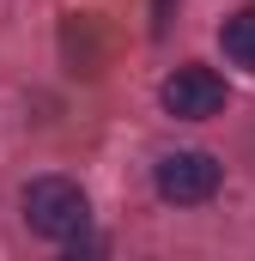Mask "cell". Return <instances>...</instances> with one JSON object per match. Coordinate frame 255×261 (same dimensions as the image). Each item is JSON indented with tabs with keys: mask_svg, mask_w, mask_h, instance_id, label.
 I'll use <instances>...</instances> for the list:
<instances>
[{
	"mask_svg": "<svg viewBox=\"0 0 255 261\" xmlns=\"http://www.w3.org/2000/svg\"><path fill=\"white\" fill-rule=\"evenodd\" d=\"M24 225L49 243H85V225H91V200L73 176H37L24 189Z\"/></svg>",
	"mask_w": 255,
	"mask_h": 261,
	"instance_id": "cell-1",
	"label": "cell"
},
{
	"mask_svg": "<svg viewBox=\"0 0 255 261\" xmlns=\"http://www.w3.org/2000/svg\"><path fill=\"white\" fill-rule=\"evenodd\" d=\"M152 182H158V195L176 200V206H200V200L219 195L225 170H219V158H213V152H164V158H158V170H152Z\"/></svg>",
	"mask_w": 255,
	"mask_h": 261,
	"instance_id": "cell-2",
	"label": "cell"
},
{
	"mask_svg": "<svg viewBox=\"0 0 255 261\" xmlns=\"http://www.w3.org/2000/svg\"><path fill=\"white\" fill-rule=\"evenodd\" d=\"M164 110L176 116V122H207V116H219L225 110V79L213 73V67H200V61H189V67H176L170 79H164Z\"/></svg>",
	"mask_w": 255,
	"mask_h": 261,
	"instance_id": "cell-3",
	"label": "cell"
},
{
	"mask_svg": "<svg viewBox=\"0 0 255 261\" xmlns=\"http://www.w3.org/2000/svg\"><path fill=\"white\" fill-rule=\"evenodd\" d=\"M219 43H225V55H231L237 67H249V73H255V6H243V12L225 18Z\"/></svg>",
	"mask_w": 255,
	"mask_h": 261,
	"instance_id": "cell-4",
	"label": "cell"
}]
</instances>
